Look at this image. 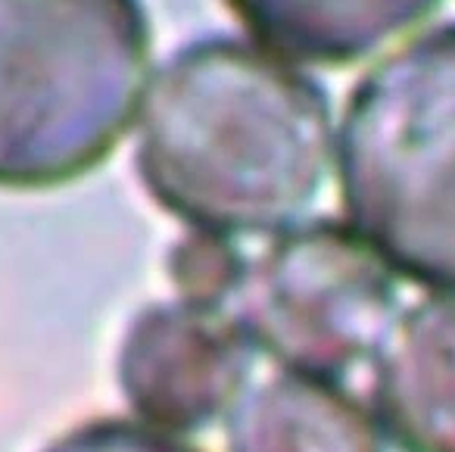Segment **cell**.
Wrapping results in <instances>:
<instances>
[{
  "instance_id": "obj_1",
  "label": "cell",
  "mask_w": 455,
  "mask_h": 452,
  "mask_svg": "<svg viewBox=\"0 0 455 452\" xmlns=\"http://www.w3.org/2000/svg\"><path fill=\"white\" fill-rule=\"evenodd\" d=\"M334 157L328 94L278 53L200 38L165 60L144 97L147 194L190 231L281 234L315 203Z\"/></svg>"
},
{
  "instance_id": "obj_2",
  "label": "cell",
  "mask_w": 455,
  "mask_h": 452,
  "mask_svg": "<svg viewBox=\"0 0 455 452\" xmlns=\"http://www.w3.org/2000/svg\"><path fill=\"white\" fill-rule=\"evenodd\" d=\"M147 72L140 0H0V190H53L107 163Z\"/></svg>"
},
{
  "instance_id": "obj_3",
  "label": "cell",
  "mask_w": 455,
  "mask_h": 452,
  "mask_svg": "<svg viewBox=\"0 0 455 452\" xmlns=\"http://www.w3.org/2000/svg\"><path fill=\"white\" fill-rule=\"evenodd\" d=\"M337 175L347 225L393 271L455 294V22L409 41L355 85Z\"/></svg>"
},
{
  "instance_id": "obj_4",
  "label": "cell",
  "mask_w": 455,
  "mask_h": 452,
  "mask_svg": "<svg viewBox=\"0 0 455 452\" xmlns=\"http://www.w3.org/2000/svg\"><path fill=\"white\" fill-rule=\"evenodd\" d=\"M228 312L281 371L340 381L374 359L390 334L396 271L355 228L306 222L247 259Z\"/></svg>"
},
{
  "instance_id": "obj_5",
  "label": "cell",
  "mask_w": 455,
  "mask_h": 452,
  "mask_svg": "<svg viewBox=\"0 0 455 452\" xmlns=\"http://www.w3.org/2000/svg\"><path fill=\"white\" fill-rule=\"evenodd\" d=\"M253 356V343L225 309L150 303L122 334L116 381L138 421L178 437L237 406Z\"/></svg>"
},
{
  "instance_id": "obj_6",
  "label": "cell",
  "mask_w": 455,
  "mask_h": 452,
  "mask_svg": "<svg viewBox=\"0 0 455 452\" xmlns=\"http://www.w3.org/2000/svg\"><path fill=\"white\" fill-rule=\"evenodd\" d=\"M371 362L384 440L399 452H455V294L399 312Z\"/></svg>"
},
{
  "instance_id": "obj_7",
  "label": "cell",
  "mask_w": 455,
  "mask_h": 452,
  "mask_svg": "<svg viewBox=\"0 0 455 452\" xmlns=\"http://www.w3.org/2000/svg\"><path fill=\"white\" fill-rule=\"evenodd\" d=\"M228 452H384V433L337 381L278 371L228 412Z\"/></svg>"
},
{
  "instance_id": "obj_8",
  "label": "cell",
  "mask_w": 455,
  "mask_h": 452,
  "mask_svg": "<svg viewBox=\"0 0 455 452\" xmlns=\"http://www.w3.org/2000/svg\"><path fill=\"white\" fill-rule=\"evenodd\" d=\"M228 7L281 60L343 66L421 22L436 0H228Z\"/></svg>"
},
{
  "instance_id": "obj_9",
  "label": "cell",
  "mask_w": 455,
  "mask_h": 452,
  "mask_svg": "<svg viewBox=\"0 0 455 452\" xmlns=\"http://www.w3.org/2000/svg\"><path fill=\"white\" fill-rule=\"evenodd\" d=\"M247 269V256L231 238L190 231L169 253V278L178 300L196 303L206 309H225L237 294V284Z\"/></svg>"
},
{
  "instance_id": "obj_10",
  "label": "cell",
  "mask_w": 455,
  "mask_h": 452,
  "mask_svg": "<svg viewBox=\"0 0 455 452\" xmlns=\"http://www.w3.org/2000/svg\"><path fill=\"white\" fill-rule=\"evenodd\" d=\"M44 452H200L175 433H165L138 418H97L76 424Z\"/></svg>"
}]
</instances>
